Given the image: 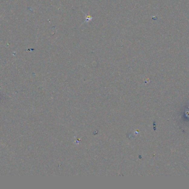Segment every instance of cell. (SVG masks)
Wrapping results in <instances>:
<instances>
[{
	"label": "cell",
	"mask_w": 189,
	"mask_h": 189,
	"mask_svg": "<svg viewBox=\"0 0 189 189\" xmlns=\"http://www.w3.org/2000/svg\"><path fill=\"white\" fill-rule=\"evenodd\" d=\"M92 19V17L90 16V15H87L86 17V20L88 21V20H91Z\"/></svg>",
	"instance_id": "obj_1"
}]
</instances>
